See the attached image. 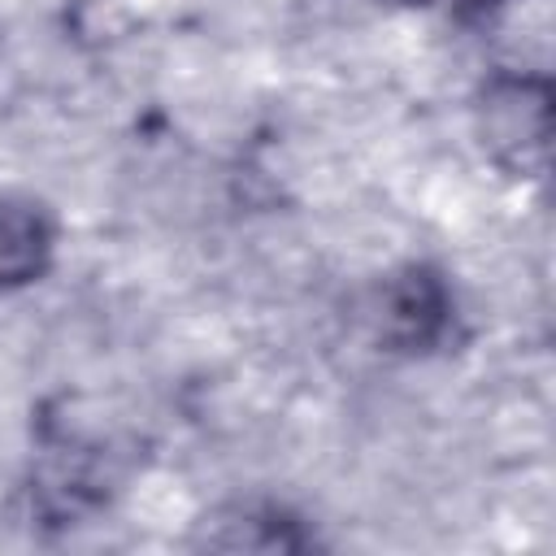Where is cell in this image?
<instances>
[{"instance_id":"1","label":"cell","mask_w":556,"mask_h":556,"mask_svg":"<svg viewBox=\"0 0 556 556\" xmlns=\"http://www.w3.org/2000/svg\"><path fill=\"white\" fill-rule=\"evenodd\" d=\"M552 130V91L534 74H495L478 96V139L486 156L517 174L534 178L547 161Z\"/></svg>"},{"instance_id":"2","label":"cell","mask_w":556,"mask_h":556,"mask_svg":"<svg viewBox=\"0 0 556 556\" xmlns=\"http://www.w3.org/2000/svg\"><path fill=\"white\" fill-rule=\"evenodd\" d=\"M56 252V222L30 195H0V295L48 274Z\"/></svg>"},{"instance_id":"3","label":"cell","mask_w":556,"mask_h":556,"mask_svg":"<svg viewBox=\"0 0 556 556\" xmlns=\"http://www.w3.org/2000/svg\"><path fill=\"white\" fill-rule=\"evenodd\" d=\"M447 321V291L430 269L408 265L382 287V334L395 348H426Z\"/></svg>"},{"instance_id":"4","label":"cell","mask_w":556,"mask_h":556,"mask_svg":"<svg viewBox=\"0 0 556 556\" xmlns=\"http://www.w3.org/2000/svg\"><path fill=\"white\" fill-rule=\"evenodd\" d=\"M208 547H243V552H274V547H304L308 539L295 534V521H282L274 508H239L235 521H213L204 530Z\"/></svg>"},{"instance_id":"5","label":"cell","mask_w":556,"mask_h":556,"mask_svg":"<svg viewBox=\"0 0 556 556\" xmlns=\"http://www.w3.org/2000/svg\"><path fill=\"white\" fill-rule=\"evenodd\" d=\"M404 4L430 9V13H443V17H482V13H491L504 0H404Z\"/></svg>"}]
</instances>
